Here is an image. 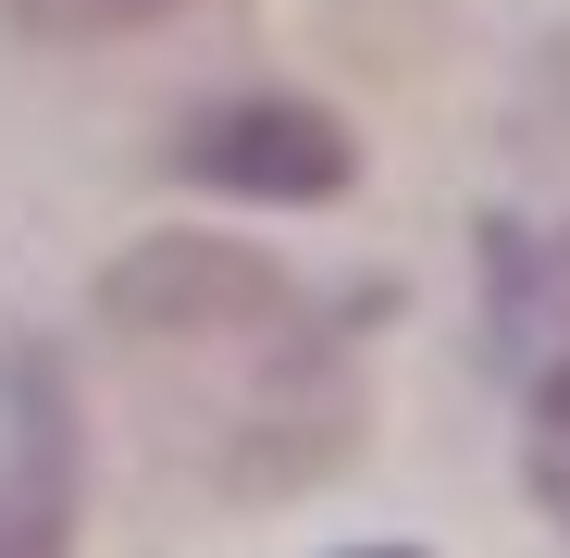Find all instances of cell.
I'll use <instances>...</instances> for the list:
<instances>
[{
	"label": "cell",
	"mask_w": 570,
	"mask_h": 558,
	"mask_svg": "<svg viewBox=\"0 0 570 558\" xmlns=\"http://www.w3.org/2000/svg\"><path fill=\"white\" fill-rule=\"evenodd\" d=\"M100 311L137 347V372H149V410L199 447L212 484H236V497L323 484L360 447V422H372L360 360L335 347V323L248 248H212V236L125 248Z\"/></svg>",
	"instance_id": "cell-1"
},
{
	"label": "cell",
	"mask_w": 570,
	"mask_h": 558,
	"mask_svg": "<svg viewBox=\"0 0 570 558\" xmlns=\"http://www.w3.org/2000/svg\"><path fill=\"white\" fill-rule=\"evenodd\" d=\"M174 174L224 186V199H347L360 137L335 112H311V100H212L174 137Z\"/></svg>",
	"instance_id": "cell-2"
},
{
	"label": "cell",
	"mask_w": 570,
	"mask_h": 558,
	"mask_svg": "<svg viewBox=\"0 0 570 558\" xmlns=\"http://www.w3.org/2000/svg\"><path fill=\"white\" fill-rule=\"evenodd\" d=\"M75 385L50 347L0 360V558H62L75 546Z\"/></svg>",
	"instance_id": "cell-3"
},
{
	"label": "cell",
	"mask_w": 570,
	"mask_h": 558,
	"mask_svg": "<svg viewBox=\"0 0 570 558\" xmlns=\"http://www.w3.org/2000/svg\"><path fill=\"white\" fill-rule=\"evenodd\" d=\"M199 0H13L26 38H137V26H174Z\"/></svg>",
	"instance_id": "cell-4"
},
{
	"label": "cell",
	"mask_w": 570,
	"mask_h": 558,
	"mask_svg": "<svg viewBox=\"0 0 570 558\" xmlns=\"http://www.w3.org/2000/svg\"><path fill=\"white\" fill-rule=\"evenodd\" d=\"M533 497L570 521V347L546 360V385H533Z\"/></svg>",
	"instance_id": "cell-5"
},
{
	"label": "cell",
	"mask_w": 570,
	"mask_h": 558,
	"mask_svg": "<svg viewBox=\"0 0 570 558\" xmlns=\"http://www.w3.org/2000/svg\"><path fill=\"white\" fill-rule=\"evenodd\" d=\"M360 558H422V546H360Z\"/></svg>",
	"instance_id": "cell-6"
}]
</instances>
